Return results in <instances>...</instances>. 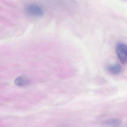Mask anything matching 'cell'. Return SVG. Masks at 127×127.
I'll return each mask as SVG.
<instances>
[{
    "instance_id": "cell-4",
    "label": "cell",
    "mask_w": 127,
    "mask_h": 127,
    "mask_svg": "<svg viewBox=\"0 0 127 127\" xmlns=\"http://www.w3.org/2000/svg\"><path fill=\"white\" fill-rule=\"evenodd\" d=\"M14 83L18 86L25 87L28 86L30 84V80L27 77L21 76L16 78Z\"/></svg>"
},
{
    "instance_id": "cell-3",
    "label": "cell",
    "mask_w": 127,
    "mask_h": 127,
    "mask_svg": "<svg viewBox=\"0 0 127 127\" xmlns=\"http://www.w3.org/2000/svg\"><path fill=\"white\" fill-rule=\"evenodd\" d=\"M107 70L111 74L117 75L121 72L122 71L121 65L119 64H110L107 66Z\"/></svg>"
},
{
    "instance_id": "cell-2",
    "label": "cell",
    "mask_w": 127,
    "mask_h": 127,
    "mask_svg": "<svg viewBox=\"0 0 127 127\" xmlns=\"http://www.w3.org/2000/svg\"><path fill=\"white\" fill-rule=\"evenodd\" d=\"M116 53L118 58L123 64L127 62V45L123 43H118L116 47Z\"/></svg>"
},
{
    "instance_id": "cell-1",
    "label": "cell",
    "mask_w": 127,
    "mask_h": 127,
    "mask_svg": "<svg viewBox=\"0 0 127 127\" xmlns=\"http://www.w3.org/2000/svg\"><path fill=\"white\" fill-rule=\"evenodd\" d=\"M24 10L25 13L31 17L38 18L44 15V10L42 7L36 4H28L25 6Z\"/></svg>"
},
{
    "instance_id": "cell-5",
    "label": "cell",
    "mask_w": 127,
    "mask_h": 127,
    "mask_svg": "<svg viewBox=\"0 0 127 127\" xmlns=\"http://www.w3.org/2000/svg\"><path fill=\"white\" fill-rule=\"evenodd\" d=\"M121 124V121L119 119L115 118L110 119H108L104 122V124L106 125H110L114 127H119Z\"/></svg>"
}]
</instances>
